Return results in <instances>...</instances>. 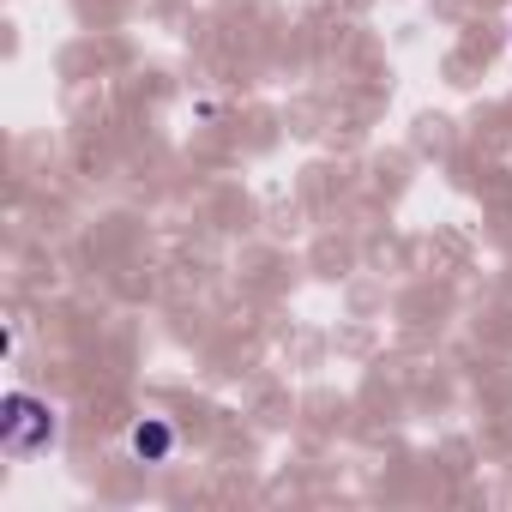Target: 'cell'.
<instances>
[{"mask_svg": "<svg viewBox=\"0 0 512 512\" xmlns=\"http://www.w3.org/2000/svg\"><path fill=\"white\" fill-rule=\"evenodd\" d=\"M127 440H133L139 458H163V452H169V428H163V422H139Z\"/></svg>", "mask_w": 512, "mask_h": 512, "instance_id": "7a4b0ae2", "label": "cell"}, {"mask_svg": "<svg viewBox=\"0 0 512 512\" xmlns=\"http://www.w3.org/2000/svg\"><path fill=\"white\" fill-rule=\"evenodd\" d=\"M55 440V416L49 404H37L31 392H7V404H0V446H7L13 458H31Z\"/></svg>", "mask_w": 512, "mask_h": 512, "instance_id": "6da1fadb", "label": "cell"}]
</instances>
